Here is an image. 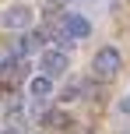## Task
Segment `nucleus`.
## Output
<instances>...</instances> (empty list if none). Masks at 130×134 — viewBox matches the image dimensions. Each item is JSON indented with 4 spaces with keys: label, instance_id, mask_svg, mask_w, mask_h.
Wrapping results in <instances>:
<instances>
[{
    "label": "nucleus",
    "instance_id": "6",
    "mask_svg": "<svg viewBox=\"0 0 130 134\" xmlns=\"http://www.w3.org/2000/svg\"><path fill=\"white\" fill-rule=\"evenodd\" d=\"M84 88H88V85H84L81 78H70L67 85H63V92H60V99H63V102H74V99H84Z\"/></svg>",
    "mask_w": 130,
    "mask_h": 134
},
{
    "label": "nucleus",
    "instance_id": "3",
    "mask_svg": "<svg viewBox=\"0 0 130 134\" xmlns=\"http://www.w3.org/2000/svg\"><path fill=\"white\" fill-rule=\"evenodd\" d=\"M39 67H42V74H49V78H60V74H67V67H70V57H67V49L46 46V49L39 53Z\"/></svg>",
    "mask_w": 130,
    "mask_h": 134
},
{
    "label": "nucleus",
    "instance_id": "1",
    "mask_svg": "<svg viewBox=\"0 0 130 134\" xmlns=\"http://www.w3.org/2000/svg\"><path fill=\"white\" fill-rule=\"evenodd\" d=\"M120 67H123V53H120L116 46H102L95 57H91V74H95L98 81H109L120 74Z\"/></svg>",
    "mask_w": 130,
    "mask_h": 134
},
{
    "label": "nucleus",
    "instance_id": "9",
    "mask_svg": "<svg viewBox=\"0 0 130 134\" xmlns=\"http://www.w3.org/2000/svg\"><path fill=\"white\" fill-rule=\"evenodd\" d=\"M7 134H18V131H7Z\"/></svg>",
    "mask_w": 130,
    "mask_h": 134
},
{
    "label": "nucleus",
    "instance_id": "5",
    "mask_svg": "<svg viewBox=\"0 0 130 134\" xmlns=\"http://www.w3.org/2000/svg\"><path fill=\"white\" fill-rule=\"evenodd\" d=\"M60 32L67 35V39H88L91 35V21L84 18V14H67V18L60 21Z\"/></svg>",
    "mask_w": 130,
    "mask_h": 134
},
{
    "label": "nucleus",
    "instance_id": "2",
    "mask_svg": "<svg viewBox=\"0 0 130 134\" xmlns=\"http://www.w3.org/2000/svg\"><path fill=\"white\" fill-rule=\"evenodd\" d=\"M32 25H35V11L28 4H11L0 11V28L7 32H28Z\"/></svg>",
    "mask_w": 130,
    "mask_h": 134
},
{
    "label": "nucleus",
    "instance_id": "7",
    "mask_svg": "<svg viewBox=\"0 0 130 134\" xmlns=\"http://www.w3.org/2000/svg\"><path fill=\"white\" fill-rule=\"evenodd\" d=\"M42 120H46L53 131H63V127H70V116H67V113H60V109H49V113L42 116Z\"/></svg>",
    "mask_w": 130,
    "mask_h": 134
},
{
    "label": "nucleus",
    "instance_id": "8",
    "mask_svg": "<svg viewBox=\"0 0 130 134\" xmlns=\"http://www.w3.org/2000/svg\"><path fill=\"white\" fill-rule=\"evenodd\" d=\"M120 113H130V95H123V99H120Z\"/></svg>",
    "mask_w": 130,
    "mask_h": 134
},
{
    "label": "nucleus",
    "instance_id": "4",
    "mask_svg": "<svg viewBox=\"0 0 130 134\" xmlns=\"http://www.w3.org/2000/svg\"><path fill=\"white\" fill-rule=\"evenodd\" d=\"M53 95V78L49 74H35V78H28V99H32V106H42V102Z\"/></svg>",
    "mask_w": 130,
    "mask_h": 134
}]
</instances>
